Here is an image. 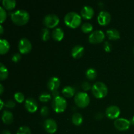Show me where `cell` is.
<instances>
[{
	"label": "cell",
	"mask_w": 134,
	"mask_h": 134,
	"mask_svg": "<svg viewBox=\"0 0 134 134\" xmlns=\"http://www.w3.org/2000/svg\"><path fill=\"white\" fill-rule=\"evenodd\" d=\"M86 75L88 79L90 80H94L97 77V71L94 68H89L86 72Z\"/></svg>",
	"instance_id": "obj_25"
},
{
	"label": "cell",
	"mask_w": 134,
	"mask_h": 134,
	"mask_svg": "<svg viewBox=\"0 0 134 134\" xmlns=\"http://www.w3.org/2000/svg\"><path fill=\"white\" fill-rule=\"evenodd\" d=\"M3 90H4V88H3V85H0V94H3Z\"/></svg>",
	"instance_id": "obj_39"
},
{
	"label": "cell",
	"mask_w": 134,
	"mask_h": 134,
	"mask_svg": "<svg viewBox=\"0 0 134 134\" xmlns=\"http://www.w3.org/2000/svg\"><path fill=\"white\" fill-rule=\"evenodd\" d=\"M0 103H1V109H3V105H5V104H4L3 102L2 99H0Z\"/></svg>",
	"instance_id": "obj_42"
},
{
	"label": "cell",
	"mask_w": 134,
	"mask_h": 134,
	"mask_svg": "<svg viewBox=\"0 0 134 134\" xmlns=\"http://www.w3.org/2000/svg\"><path fill=\"white\" fill-rule=\"evenodd\" d=\"M2 134H11V133H10V132H9V130H5L3 131Z\"/></svg>",
	"instance_id": "obj_41"
},
{
	"label": "cell",
	"mask_w": 134,
	"mask_h": 134,
	"mask_svg": "<svg viewBox=\"0 0 134 134\" xmlns=\"http://www.w3.org/2000/svg\"><path fill=\"white\" fill-rule=\"evenodd\" d=\"M16 134H31V130L29 127L26 126H21L17 130Z\"/></svg>",
	"instance_id": "obj_28"
},
{
	"label": "cell",
	"mask_w": 134,
	"mask_h": 134,
	"mask_svg": "<svg viewBox=\"0 0 134 134\" xmlns=\"http://www.w3.org/2000/svg\"><path fill=\"white\" fill-rule=\"evenodd\" d=\"M102 118H103V114L101 113H98V114L96 115V119H98V120H101Z\"/></svg>",
	"instance_id": "obj_37"
},
{
	"label": "cell",
	"mask_w": 134,
	"mask_h": 134,
	"mask_svg": "<svg viewBox=\"0 0 134 134\" xmlns=\"http://www.w3.org/2000/svg\"><path fill=\"white\" fill-rule=\"evenodd\" d=\"M12 21L17 26H23L27 24L30 20V14L25 10H17L10 14Z\"/></svg>",
	"instance_id": "obj_1"
},
{
	"label": "cell",
	"mask_w": 134,
	"mask_h": 134,
	"mask_svg": "<svg viewBox=\"0 0 134 134\" xmlns=\"http://www.w3.org/2000/svg\"><path fill=\"white\" fill-rule=\"evenodd\" d=\"M14 99H15L17 102H18V103H22V102H23L25 99L24 95L22 92H16L14 95Z\"/></svg>",
	"instance_id": "obj_30"
},
{
	"label": "cell",
	"mask_w": 134,
	"mask_h": 134,
	"mask_svg": "<svg viewBox=\"0 0 134 134\" xmlns=\"http://www.w3.org/2000/svg\"><path fill=\"white\" fill-rule=\"evenodd\" d=\"M82 88L84 90H88L90 89H91V85L87 81H85L82 83Z\"/></svg>",
	"instance_id": "obj_34"
},
{
	"label": "cell",
	"mask_w": 134,
	"mask_h": 134,
	"mask_svg": "<svg viewBox=\"0 0 134 134\" xmlns=\"http://www.w3.org/2000/svg\"><path fill=\"white\" fill-rule=\"evenodd\" d=\"M43 24L47 28H52L57 26L60 22V18L55 14H48L43 19Z\"/></svg>",
	"instance_id": "obj_6"
},
{
	"label": "cell",
	"mask_w": 134,
	"mask_h": 134,
	"mask_svg": "<svg viewBox=\"0 0 134 134\" xmlns=\"http://www.w3.org/2000/svg\"><path fill=\"white\" fill-rule=\"evenodd\" d=\"M25 107L30 113H34L37 110V103L34 98H29L25 100Z\"/></svg>",
	"instance_id": "obj_13"
},
{
	"label": "cell",
	"mask_w": 134,
	"mask_h": 134,
	"mask_svg": "<svg viewBox=\"0 0 134 134\" xmlns=\"http://www.w3.org/2000/svg\"><path fill=\"white\" fill-rule=\"evenodd\" d=\"M52 37L55 41H60L64 38V30L60 27H56L52 31Z\"/></svg>",
	"instance_id": "obj_19"
},
{
	"label": "cell",
	"mask_w": 134,
	"mask_h": 134,
	"mask_svg": "<svg viewBox=\"0 0 134 134\" xmlns=\"http://www.w3.org/2000/svg\"><path fill=\"white\" fill-rule=\"evenodd\" d=\"M13 115L10 111H4L2 113V120L5 124H9L10 123L13 122Z\"/></svg>",
	"instance_id": "obj_20"
},
{
	"label": "cell",
	"mask_w": 134,
	"mask_h": 134,
	"mask_svg": "<svg viewBox=\"0 0 134 134\" xmlns=\"http://www.w3.org/2000/svg\"><path fill=\"white\" fill-rule=\"evenodd\" d=\"M75 103L81 108H85L90 103V97L88 94L84 92H79L75 95L74 98Z\"/></svg>",
	"instance_id": "obj_5"
},
{
	"label": "cell",
	"mask_w": 134,
	"mask_h": 134,
	"mask_svg": "<svg viewBox=\"0 0 134 134\" xmlns=\"http://www.w3.org/2000/svg\"><path fill=\"white\" fill-rule=\"evenodd\" d=\"M62 94L68 98H71L75 94V89L71 86H65L62 89Z\"/></svg>",
	"instance_id": "obj_23"
},
{
	"label": "cell",
	"mask_w": 134,
	"mask_h": 134,
	"mask_svg": "<svg viewBox=\"0 0 134 134\" xmlns=\"http://www.w3.org/2000/svg\"><path fill=\"white\" fill-rule=\"evenodd\" d=\"M52 96H53L54 98H56V97H58L59 96V92L58 91V90H55V91H53L52 92Z\"/></svg>",
	"instance_id": "obj_38"
},
{
	"label": "cell",
	"mask_w": 134,
	"mask_h": 134,
	"mask_svg": "<svg viewBox=\"0 0 134 134\" xmlns=\"http://www.w3.org/2000/svg\"><path fill=\"white\" fill-rule=\"evenodd\" d=\"M105 39V34L102 30H95L89 35L88 41L93 44L102 43Z\"/></svg>",
	"instance_id": "obj_7"
},
{
	"label": "cell",
	"mask_w": 134,
	"mask_h": 134,
	"mask_svg": "<svg viewBox=\"0 0 134 134\" xmlns=\"http://www.w3.org/2000/svg\"><path fill=\"white\" fill-rule=\"evenodd\" d=\"M9 76V71L3 63H0V79L1 81L6 79Z\"/></svg>",
	"instance_id": "obj_24"
},
{
	"label": "cell",
	"mask_w": 134,
	"mask_h": 134,
	"mask_svg": "<svg viewBox=\"0 0 134 134\" xmlns=\"http://www.w3.org/2000/svg\"><path fill=\"white\" fill-rule=\"evenodd\" d=\"M3 31H4V30H3V26L2 25H0V34L2 35V34H3Z\"/></svg>",
	"instance_id": "obj_40"
},
{
	"label": "cell",
	"mask_w": 134,
	"mask_h": 134,
	"mask_svg": "<svg viewBox=\"0 0 134 134\" xmlns=\"http://www.w3.org/2000/svg\"><path fill=\"white\" fill-rule=\"evenodd\" d=\"M7 13L3 7H0V22L3 23L7 18Z\"/></svg>",
	"instance_id": "obj_31"
},
{
	"label": "cell",
	"mask_w": 134,
	"mask_h": 134,
	"mask_svg": "<svg viewBox=\"0 0 134 134\" xmlns=\"http://www.w3.org/2000/svg\"><path fill=\"white\" fill-rule=\"evenodd\" d=\"M132 124H134V116H133V118L132 119Z\"/></svg>",
	"instance_id": "obj_43"
},
{
	"label": "cell",
	"mask_w": 134,
	"mask_h": 134,
	"mask_svg": "<svg viewBox=\"0 0 134 134\" xmlns=\"http://www.w3.org/2000/svg\"><path fill=\"white\" fill-rule=\"evenodd\" d=\"M32 49V44L27 38H22L18 43V50L21 54H27Z\"/></svg>",
	"instance_id": "obj_8"
},
{
	"label": "cell",
	"mask_w": 134,
	"mask_h": 134,
	"mask_svg": "<svg viewBox=\"0 0 134 134\" xmlns=\"http://www.w3.org/2000/svg\"><path fill=\"white\" fill-rule=\"evenodd\" d=\"M111 20V14L107 10H102L98 16V22L101 26H106Z\"/></svg>",
	"instance_id": "obj_12"
},
{
	"label": "cell",
	"mask_w": 134,
	"mask_h": 134,
	"mask_svg": "<svg viewBox=\"0 0 134 134\" xmlns=\"http://www.w3.org/2000/svg\"><path fill=\"white\" fill-rule=\"evenodd\" d=\"M82 21L81 16L74 11L69 12L64 17V22L65 24L71 28H76L80 26Z\"/></svg>",
	"instance_id": "obj_2"
},
{
	"label": "cell",
	"mask_w": 134,
	"mask_h": 134,
	"mask_svg": "<svg viewBox=\"0 0 134 134\" xmlns=\"http://www.w3.org/2000/svg\"><path fill=\"white\" fill-rule=\"evenodd\" d=\"M103 47H104V50L107 52H110L111 51V48H112V46L110 43H109L108 41H105L103 44Z\"/></svg>",
	"instance_id": "obj_35"
},
{
	"label": "cell",
	"mask_w": 134,
	"mask_h": 134,
	"mask_svg": "<svg viewBox=\"0 0 134 134\" xmlns=\"http://www.w3.org/2000/svg\"><path fill=\"white\" fill-rule=\"evenodd\" d=\"M60 81L58 77H51L47 82V87L52 92L58 90V88L60 87Z\"/></svg>",
	"instance_id": "obj_15"
},
{
	"label": "cell",
	"mask_w": 134,
	"mask_h": 134,
	"mask_svg": "<svg viewBox=\"0 0 134 134\" xmlns=\"http://www.w3.org/2000/svg\"><path fill=\"white\" fill-rule=\"evenodd\" d=\"M41 115L42 116H48V115L49 114V109L47 106H43V107L41 109Z\"/></svg>",
	"instance_id": "obj_32"
},
{
	"label": "cell",
	"mask_w": 134,
	"mask_h": 134,
	"mask_svg": "<svg viewBox=\"0 0 134 134\" xmlns=\"http://www.w3.org/2000/svg\"><path fill=\"white\" fill-rule=\"evenodd\" d=\"M44 130L49 133H54L57 131L58 124L56 122L52 119H48L44 120L43 124Z\"/></svg>",
	"instance_id": "obj_10"
},
{
	"label": "cell",
	"mask_w": 134,
	"mask_h": 134,
	"mask_svg": "<svg viewBox=\"0 0 134 134\" xmlns=\"http://www.w3.org/2000/svg\"><path fill=\"white\" fill-rule=\"evenodd\" d=\"M107 35L108 38L111 40H117L120 39V32L115 28H111L107 30Z\"/></svg>",
	"instance_id": "obj_17"
},
{
	"label": "cell",
	"mask_w": 134,
	"mask_h": 134,
	"mask_svg": "<svg viewBox=\"0 0 134 134\" xmlns=\"http://www.w3.org/2000/svg\"><path fill=\"white\" fill-rule=\"evenodd\" d=\"M10 49V44L7 40L5 39H0V54H5L7 53Z\"/></svg>",
	"instance_id": "obj_18"
},
{
	"label": "cell",
	"mask_w": 134,
	"mask_h": 134,
	"mask_svg": "<svg viewBox=\"0 0 134 134\" xmlns=\"http://www.w3.org/2000/svg\"><path fill=\"white\" fill-rule=\"evenodd\" d=\"M71 120L73 124H75V126H79L82 123L83 117H82V115L81 113H75L72 116Z\"/></svg>",
	"instance_id": "obj_22"
},
{
	"label": "cell",
	"mask_w": 134,
	"mask_h": 134,
	"mask_svg": "<svg viewBox=\"0 0 134 134\" xmlns=\"http://www.w3.org/2000/svg\"><path fill=\"white\" fill-rule=\"evenodd\" d=\"M15 103H14V101L13 100H8L5 103V107H9V108H13V107H15Z\"/></svg>",
	"instance_id": "obj_36"
},
{
	"label": "cell",
	"mask_w": 134,
	"mask_h": 134,
	"mask_svg": "<svg viewBox=\"0 0 134 134\" xmlns=\"http://www.w3.org/2000/svg\"><path fill=\"white\" fill-rule=\"evenodd\" d=\"M92 91L94 96L97 98H103L107 96L108 93L107 86L103 82H95L92 87Z\"/></svg>",
	"instance_id": "obj_3"
},
{
	"label": "cell",
	"mask_w": 134,
	"mask_h": 134,
	"mask_svg": "<svg viewBox=\"0 0 134 134\" xmlns=\"http://www.w3.org/2000/svg\"><path fill=\"white\" fill-rule=\"evenodd\" d=\"M3 7L7 10H13L16 5L15 0H3Z\"/></svg>",
	"instance_id": "obj_21"
},
{
	"label": "cell",
	"mask_w": 134,
	"mask_h": 134,
	"mask_svg": "<svg viewBox=\"0 0 134 134\" xmlns=\"http://www.w3.org/2000/svg\"><path fill=\"white\" fill-rule=\"evenodd\" d=\"M81 16L85 19H90V18H92L94 14V9L91 6L86 5V6L83 7L82 9H81Z\"/></svg>",
	"instance_id": "obj_14"
},
{
	"label": "cell",
	"mask_w": 134,
	"mask_h": 134,
	"mask_svg": "<svg viewBox=\"0 0 134 134\" xmlns=\"http://www.w3.org/2000/svg\"><path fill=\"white\" fill-rule=\"evenodd\" d=\"M85 52V48L82 45L77 44L75 45L71 50V56L74 58H80L82 56Z\"/></svg>",
	"instance_id": "obj_16"
},
{
	"label": "cell",
	"mask_w": 134,
	"mask_h": 134,
	"mask_svg": "<svg viewBox=\"0 0 134 134\" xmlns=\"http://www.w3.org/2000/svg\"><path fill=\"white\" fill-rule=\"evenodd\" d=\"M114 126L118 130L125 131L127 130L130 126V121L124 118H119L115 119Z\"/></svg>",
	"instance_id": "obj_9"
},
{
	"label": "cell",
	"mask_w": 134,
	"mask_h": 134,
	"mask_svg": "<svg viewBox=\"0 0 134 134\" xmlns=\"http://www.w3.org/2000/svg\"><path fill=\"white\" fill-rule=\"evenodd\" d=\"M81 30L84 33H90L93 30V26L89 22H85L81 26Z\"/></svg>",
	"instance_id": "obj_26"
},
{
	"label": "cell",
	"mask_w": 134,
	"mask_h": 134,
	"mask_svg": "<svg viewBox=\"0 0 134 134\" xmlns=\"http://www.w3.org/2000/svg\"><path fill=\"white\" fill-rule=\"evenodd\" d=\"M21 59V54L20 53H15L12 56V60L14 62L16 63L19 62Z\"/></svg>",
	"instance_id": "obj_33"
},
{
	"label": "cell",
	"mask_w": 134,
	"mask_h": 134,
	"mask_svg": "<svg viewBox=\"0 0 134 134\" xmlns=\"http://www.w3.org/2000/svg\"><path fill=\"white\" fill-rule=\"evenodd\" d=\"M120 114V109L116 105H110L105 111V115L110 119H116Z\"/></svg>",
	"instance_id": "obj_11"
},
{
	"label": "cell",
	"mask_w": 134,
	"mask_h": 134,
	"mask_svg": "<svg viewBox=\"0 0 134 134\" xmlns=\"http://www.w3.org/2000/svg\"><path fill=\"white\" fill-rule=\"evenodd\" d=\"M51 98H52V96H51V94L47 92H43L39 96V100L42 102H44V103L50 101Z\"/></svg>",
	"instance_id": "obj_27"
},
{
	"label": "cell",
	"mask_w": 134,
	"mask_h": 134,
	"mask_svg": "<svg viewBox=\"0 0 134 134\" xmlns=\"http://www.w3.org/2000/svg\"><path fill=\"white\" fill-rule=\"evenodd\" d=\"M133 53H134V48H133Z\"/></svg>",
	"instance_id": "obj_44"
},
{
	"label": "cell",
	"mask_w": 134,
	"mask_h": 134,
	"mask_svg": "<svg viewBox=\"0 0 134 134\" xmlns=\"http://www.w3.org/2000/svg\"><path fill=\"white\" fill-rule=\"evenodd\" d=\"M52 107L54 111L58 113L64 112L67 107V101L61 96L54 98L52 102Z\"/></svg>",
	"instance_id": "obj_4"
},
{
	"label": "cell",
	"mask_w": 134,
	"mask_h": 134,
	"mask_svg": "<svg viewBox=\"0 0 134 134\" xmlns=\"http://www.w3.org/2000/svg\"><path fill=\"white\" fill-rule=\"evenodd\" d=\"M41 39L43 41H47L50 38V31L47 27H44L42 30L41 34Z\"/></svg>",
	"instance_id": "obj_29"
}]
</instances>
